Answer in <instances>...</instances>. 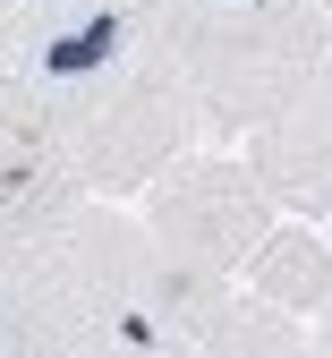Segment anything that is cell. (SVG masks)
Listing matches in <instances>:
<instances>
[{
  "instance_id": "1",
  "label": "cell",
  "mask_w": 332,
  "mask_h": 358,
  "mask_svg": "<svg viewBox=\"0 0 332 358\" xmlns=\"http://www.w3.org/2000/svg\"><path fill=\"white\" fill-rule=\"evenodd\" d=\"M154 231L136 213L77 205L52 231L0 248V350H154L145 324Z\"/></svg>"
},
{
  "instance_id": "2",
  "label": "cell",
  "mask_w": 332,
  "mask_h": 358,
  "mask_svg": "<svg viewBox=\"0 0 332 358\" xmlns=\"http://www.w3.org/2000/svg\"><path fill=\"white\" fill-rule=\"evenodd\" d=\"M162 43L196 85L213 137H256L332 60V9L324 0H196L162 26Z\"/></svg>"
},
{
  "instance_id": "3",
  "label": "cell",
  "mask_w": 332,
  "mask_h": 358,
  "mask_svg": "<svg viewBox=\"0 0 332 358\" xmlns=\"http://www.w3.org/2000/svg\"><path fill=\"white\" fill-rule=\"evenodd\" d=\"M60 111H68L77 171H85L94 196L154 188V179L171 162H187L196 137H205V103H196V85H187V69L171 60V43H145L136 60H120L103 85H85Z\"/></svg>"
},
{
  "instance_id": "4",
  "label": "cell",
  "mask_w": 332,
  "mask_h": 358,
  "mask_svg": "<svg viewBox=\"0 0 332 358\" xmlns=\"http://www.w3.org/2000/svg\"><path fill=\"white\" fill-rule=\"evenodd\" d=\"M281 196L247 154H187L145 188V231L154 256L196 264V273H247V256L273 239Z\"/></svg>"
},
{
  "instance_id": "5",
  "label": "cell",
  "mask_w": 332,
  "mask_h": 358,
  "mask_svg": "<svg viewBox=\"0 0 332 358\" xmlns=\"http://www.w3.org/2000/svg\"><path fill=\"white\" fill-rule=\"evenodd\" d=\"M85 196L94 188L77 171V137H68L60 94L0 43V248L52 231V222L77 213Z\"/></svg>"
},
{
  "instance_id": "6",
  "label": "cell",
  "mask_w": 332,
  "mask_h": 358,
  "mask_svg": "<svg viewBox=\"0 0 332 358\" xmlns=\"http://www.w3.org/2000/svg\"><path fill=\"white\" fill-rule=\"evenodd\" d=\"M247 162L264 171V188L290 205V213H315L332 222V60L298 85V103L264 120L247 137Z\"/></svg>"
},
{
  "instance_id": "7",
  "label": "cell",
  "mask_w": 332,
  "mask_h": 358,
  "mask_svg": "<svg viewBox=\"0 0 332 358\" xmlns=\"http://www.w3.org/2000/svg\"><path fill=\"white\" fill-rule=\"evenodd\" d=\"M247 282H256L264 299H281L298 324H315L324 307H332V248H324L315 231H273V239L247 256Z\"/></svg>"
},
{
  "instance_id": "8",
  "label": "cell",
  "mask_w": 332,
  "mask_h": 358,
  "mask_svg": "<svg viewBox=\"0 0 332 358\" xmlns=\"http://www.w3.org/2000/svg\"><path fill=\"white\" fill-rule=\"evenodd\" d=\"M128 9H136V17H145V26H171L179 9H196V0H128Z\"/></svg>"
},
{
  "instance_id": "9",
  "label": "cell",
  "mask_w": 332,
  "mask_h": 358,
  "mask_svg": "<svg viewBox=\"0 0 332 358\" xmlns=\"http://www.w3.org/2000/svg\"><path fill=\"white\" fill-rule=\"evenodd\" d=\"M307 350H332V307H324V316L307 324Z\"/></svg>"
},
{
  "instance_id": "10",
  "label": "cell",
  "mask_w": 332,
  "mask_h": 358,
  "mask_svg": "<svg viewBox=\"0 0 332 358\" xmlns=\"http://www.w3.org/2000/svg\"><path fill=\"white\" fill-rule=\"evenodd\" d=\"M324 9H332V0H324Z\"/></svg>"
}]
</instances>
